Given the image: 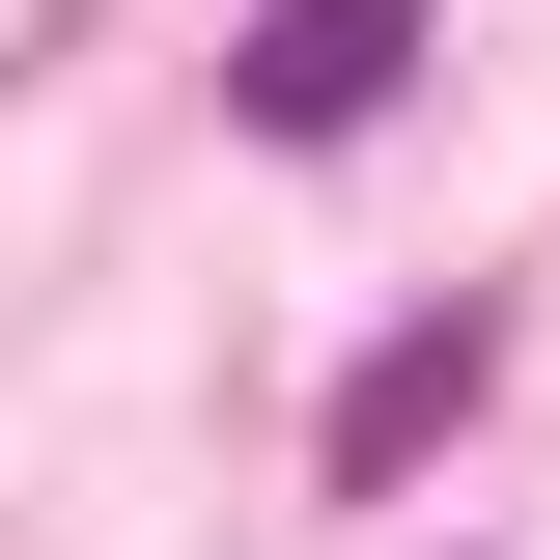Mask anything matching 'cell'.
<instances>
[{
    "mask_svg": "<svg viewBox=\"0 0 560 560\" xmlns=\"http://www.w3.org/2000/svg\"><path fill=\"white\" fill-rule=\"evenodd\" d=\"M420 28H448V0H280L253 57H224V113H253V140H364L420 84Z\"/></svg>",
    "mask_w": 560,
    "mask_h": 560,
    "instance_id": "cell-1",
    "label": "cell"
},
{
    "mask_svg": "<svg viewBox=\"0 0 560 560\" xmlns=\"http://www.w3.org/2000/svg\"><path fill=\"white\" fill-rule=\"evenodd\" d=\"M477 364H504V337H477V308H420V337H364V364H337V477H364V504H393V477H420V448H448V420H477Z\"/></svg>",
    "mask_w": 560,
    "mask_h": 560,
    "instance_id": "cell-2",
    "label": "cell"
}]
</instances>
